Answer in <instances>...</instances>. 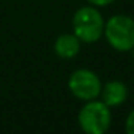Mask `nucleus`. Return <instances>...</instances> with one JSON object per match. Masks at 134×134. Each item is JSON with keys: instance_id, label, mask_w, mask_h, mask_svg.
<instances>
[{"instance_id": "39448f33", "label": "nucleus", "mask_w": 134, "mask_h": 134, "mask_svg": "<svg viewBox=\"0 0 134 134\" xmlns=\"http://www.w3.org/2000/svg\"><path fill=\"white\" fill-rule=\"evenodd\" d=\"M99 97H101V101L110 108L120 107L127 101L128 88L122 81L113 79V81H108L102 85Z\"/></svg>"}, {"instance_id": "20e7f679", "label": "nucleus", "mask_w": 134, "mask_h": 134, "mask_svg": "<svg viewBox=\"0 0 134 134\" xmlns=\"http://www.w3.org/2000/svg\"><path fill=\"white\" fill-rule=\"evenodd\" d=\"M68 88L75 98L81 101H91L99 97L102 82L94 71L81 68L71 74L68 79Z\"/></svg>"}, {"instance_id": "1a4fd4ad", "label": "nucleus", "mask_w": 134, "mask_h": 134, "mask_svg": "<svg viewBox=\"0 0 134 134\" xmlns=\"http://www.w3.org/2000/svg\"><path fill=\"white\" fill-rule=\"evenodd\" d=\"M131 55H133V59H134V48L131 49Z\"/></svg>"}, {"instance_id": "f03ea898", "label": "nucleus", "mask_w": 134, "mask_h": 134, "mask_svg": "<svg viewBox=\"0 0 134 134\" xmlns=\"http://www.w3.org/2000/svg\"><path fill=\"white\" fill-rule=\"evenodd\" d=\"M104 36L108 45L118 52L134 48V19L127 15H114L105 20Z\"/></svg>"}, {"instance_id": "423d86ee", "label": "nucleus", "mask_w": 134, "mask_h": 134, "mask_svg": "<svg viewBox=\"0 0 134 134\" xmlns=\"http://www.w3.org/2000/svg\"><path fill=\"white\" fill-rule=\"evenodd\" d=\"M82 42L78 39L75 33H64L58 36L53 43V51L56 56L62 59H74L79 53Z\"/></svg>"}, {"instance_id": "f257e3e1", "label": "nucleus", "mask_w": 134, "mask_h": 134, "mask_svg": "<svg viewBox=\"0 0 134 134\" xmlns=\"http://www.w3.org/2000/svg\"><path fill=\"white\" fill-rule=\"evenodd\" d=\"M105 20L98 7L88 4L75 12L72 18V29L82 43H95L104 36Z\"/></svg>"}, {"instance_id": "0eeeda50", "label": "nucleus", "mask_w": 134, "mask_h": 134, "mask_svg": "<svg viewBox=\"0 0 134 134\" xmlns=\"http://www.w3.org/2000/svg\"><path fill=\"white\" fill-rule=\"evenodd\" d=\"M125 131L128 134H134V110H131L130 114L127 115V120H125Z\"/></svg>"}, {"instance_id": "7ed1b4c3", "label": "nucleus", "mask_w": 134, "mask_h": 134, "mask_svg": "<svg viewBox=\"0 0 134 134\" xmlns=\"http://www.w3.org/2000/svg\"><path fill=\"white\" fill-rule=\"evenodd\" d=\"M78 124L87 134H104L111 125L110 107L102 101H85L78 113Z\"/></svg>"}, {"instance_id": "6e6552de", "label": "nucleus", "mask_w": 134, "mask_h": 134, "mask_svg": "<svg viewBox=\"0 0 134 134\" xmlns=\"http://www.w3.org/2000/svg\"><path fill=\"white\" fill-rule=\"evenodd\" d=\"M87 2L95 7H105V6H110L111 3H114L115 0H87Z\"/></svg>"}]
</instances>
